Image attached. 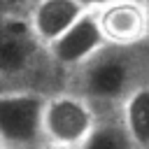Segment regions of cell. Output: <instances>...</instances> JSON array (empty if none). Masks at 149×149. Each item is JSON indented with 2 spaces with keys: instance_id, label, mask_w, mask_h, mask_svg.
I'll list each match as a JSON object with an SVG mask.
<instances>
[{
  "instance_id": "277c9868",
  "label": "cell",
  "mask_w": 149,
  "mask_h": 149,
  "mask_svg": "<svg viewBox=\"0 0 149 149\" xmlns=\"http://www.w3.org/2000/svg\"><path fill=\"white\" fill-rule=\"evenodd\" d=\"M98 112L77 93L58 91L47 98L44 107V135L47 142L79 149L95 128Z\"/></svg>"
},
{
  "instance_id": "30bf717a",
  "label": "cell",
  "mask_w": 149,
  "mask_h": 149,
  "mask_svg": "<svg viewBox=\"0 0 149 149\" xmlns=\"http://www.w3.org/2000/svg\"><path fill=\"white\" fill-rule=\"evenodd\" d=\"M88 12H95V9H102V7H107V5H112V2H121V0H79Z\"/></svg>"
},
{
  "instance_id": "8992f818",
  "label": "cell",
  "mask_w": 149,
  "mask_h": 149,
  "mask_svg": "<svg viewBox=\"0 0 149 149\" xmlns=\"http://www.w3.org/2000/svg\"><path fill=\"white\" fill-rule=\"evenodd\" d=\"M107 44L140 47L149 42V9L142 0H121L95 9Z\"/></svg>"
},
{
  "instance_id": "4fadbf2b",
  "label": "cell",
  "mask_w": 149,
  "mask_h": 149,
  "mask_svg": "<svg viewBox=\"0 0 149 149\" xmlns=\"http://www.w3.org/2000/svg\"><path fill=\"white\" fill-rule=\"evenodd\" d=\"M9 2H12V0H5V5H7V7H9Z\"/></svg>"
},
{
  "instance_id": "9c48e42d",
  "label": "cell",
  "mask_w": 149,
  "mask_h": 149,
  "mask_svg": "<svg viewBox=\"0 0 149 149\" xmlns=\"http://www.w3.org/2000/svg\"><path fill=\"white\" fill-rule=\"evenodd\" d=\"M121 119L137 149H149V84L137 88L121 107Z\"/></svg>"
},
{
  "instance_id": "52a82bcc",
  "label": "cell",
  "mask_w": 149,
  "mask_h": 149,
  "mask_svg": "<svg viewBox=\"0 0 149 149\" xmlns=\"http://www.w3.org/2000/svg\"><path fill=\"white\" fill-rule=\"evenodd\" d=\"M88 9L79 0H35L26 12L33 33L49 47L63 37Z\"/></svg>"
},
{
  "instance_id": "8fae6325",
  "label": "cell",
  "mask_w": 149,
  "mask_h": 149,
  "mask_svg": "<svg viewBox=\"0 0 149 149\" xmlns=\"http://www.w3.org/2000/svg\"><path fill=\"white\" fill-rule=\"evenodd\" d=\"M44 149H70V147H61V144H51V142H47Z\"/></svg>"
},
{
  "instance_id": "6da1fadb",
  "label": "cell",
  "mask_w": 149,
  "mask_h": 149,
  "mask_svg": "<svg viewBox=\"0 0 149 149\" xmlns=\"http://www.w3.org/2000/svg\"><path fill=\"white\" fill-rule=\"evenodd\" d=\"M147 84L149 42L140 47L107 44L68 77V91L81 95L98 114L121 112L126 100Z\"/></svg>"
},
{
  "instance_id": "7a4b0ae2",
  "label": "cell",
  "mask_w": 149,
  "mask_h": 149,
  "mask_svg": "<svg viewBox=\"0 0 149 149\" xmlns=\"http://www.w3.org/2000/svg\"><path fill=\"white\" fill-rule=\"evenodd\" d=\"M65 74L49 54V47L33 33L26 14L5 12L0 40V79L2 91H37L54 95L61 91L54 74Z\"/></svg>"
},
{
  "instance_id": "ba28073f",
  "label": "cell",
  "mask_w": 149,
  "mask_h": 149,
  "mask_svg": "<svg viewBox=\"0 0 149 149\" xmlns=\"http://www.w3.org/2000/svg\"><path fill=\"white\" fill-rule=\"evenodd\" d=\"M79 149H137V147L121 119V112H105L98 114L95 128Z\"/></svg>"
},
{
  "instance_id": "7c38bea8",
  "label": "cell",
  "mask_w": 149,
  "mask_h": 149,
  "mask_svg": "<svg viewBox=\"0 0 149 149\" xmlns=\"http://www.w3.org/2000/svg\"><path fill=\"white\" fill-rule=\"evenodd\" d=\"M142 2H144V7H147V9H149V0H142Z\"/></svg>"
},
{
  "instance_id": "3957f363",
  "label": "cell",
  "mask_w": 149,
  "mask_h": 149,
  "mask_svg": "<svg viewBox=\"0 0 149 149\" xmlns=\"http://www.w3.org/2000/svg\"><path fill=\"white\" fill-rule=\"evenodd\" d=\"M47 98L37 91H2L0 95V147L44 149Z\"/></svg>"
},
{
  "instance_id": "5b68a950",
  "label": "cell",
  "mask_w": 149,
  "mask_h": 149,
  "mask_svg": "<svg viewBox=\"0 0 149 149\" xmlns=\"http://www.w3.org/2000/svg\"><path fill=\"white\" fill-rule=\"evenodd\" d=\"M105 47H107V40L100 30L95 12H86L63 37L49 44V54H51V61L70 77V72L81 68Z\"/></svg>"
}]
</instances>
